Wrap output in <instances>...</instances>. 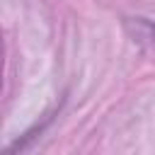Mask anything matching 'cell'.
<instances>
[{"mask_svg": "<svg viewBox=\"0 0 155 155\" xmlns=\"http://www.w3.org/2000/svg\"><path fill=\"white\" fill-rule=\"evenodd\" d=\"M133 29H136V36H138L140 41H148V46L155 51V24H150V22H145V19H138V22L133 24Z\"/></svg>", "mask_w": 155, "mask_h": 155, "instance_id": "1", "label": "cell"}]
</instances>
